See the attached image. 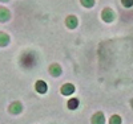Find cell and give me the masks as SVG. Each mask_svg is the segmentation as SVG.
I'll use <instances>...</instances> for the list:
<instances>
[{
    "instance_id": "1",
    "label": "cell",
    "mask_w": 133,
    "mask_h": 124,
    "mask_svg": "<svg viewBox=\"0 0 133 124\" xmlns=\"http://www.w3.org/2000/svg\"><path fill=\"white\" fill-rule=\"evenodd\" d=\"M36 87H37V91L39 93H45L47 91V85L44 83V82H37V85H36Z\"/></svg>"
},
{
    "instance_id": "4",
    "label": "cell",
    "mask_w": 133,
    "mask_h": 124,
    "mask_svg": "<svg viewBox=\"0 0 133 124\" xmlns=\"http://www.w3.org/2000/svg\"><path fill=\"white\" fill-rule=\"evenodd\" d=\"M121 2H123V4L125 7H132L133 5V0H121Z\"/></svg>"
},
{
    "instance_id": "3",
    "label": "cell",
    "mask_w": 133,
    "mask_h": 124,
    "mask_svg": "<svg viewBox=\"0 0 133 124\" xmlns=\"http://www.w3.org/2000/svg\"><path fill=\"white\" fill-rule=\"evenodd\" d=\"M120 123H121L120 116H112V119H110V124H120Z\"/></svg>"
},
{
    "instance_id": "2",
    "label": "cell",
    "mask_w": 133,
    "mask_h": 124,
    "mask_svg": "<svg viewBox=\"0 0 133 124\" xmlns=\"http://www.w3.org/2000/svg\"><path fill=\"white\" fill-rule=\"evenodd\" d=\"M77 106H79V100H77V99H71L69 100V103H68L69 108H76Z\"/></svg>"
}]
</instances>
